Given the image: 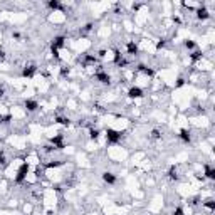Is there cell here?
Wrapping results in <instances>:
<instances>
[{
    "label": "cell",
    "instance_id": "obj_1",
    "mask_svg": "<svg viewBox=\"0 0 215 215\" xmlns=\"http://www.w3.org/2000/svg\"><path fill=\"white\" fill-rule=\"evenodd\" d=\"M106 138H108L109 143H118L121 140V133L113 130V128H108V130H106Z\"/></svg>",
    "mask_w": 215,
    "mask_h": 215
},
{
    "label": "cell",
    "instance_id": "obj_2",
    "mask_svg": "<svg viewBox=\"0 0 215 215\" xmlns=\"http://www.w3.org/2000/svg\"><path fill=\"white\" fill-rule=\"evenodd\" d=\"M27 173H29V165H27V163H24V165L19 168V172H17V177H15V182H17V183L24 182V178L27 177Z\"/></svg>",
    "mask_w": 215,
    "mask_h": 215
},
{
    "label": "cell",
    "instance_id": "obj_3",
    "mask_svg": "<svg viewBox=\"0 0 215 215\" xmlns=\"http://www.w3.org/2000/svg\"><path fill=\"white\" fill-rule=\"evenodd\" d=\"M35 71H37V67L34 66V64H30V66H25V67H24V71H22V76H24V77H32Z\"/></svg>",
    "mask_w": 215,
    "mask_h": 215
},
{
    "label": "cell",
    "instance_id": "obj_4",
    "mask_svg": "<svg viewBox=\"0 0 215 215\" xmlns=\"http://www.w3.org/2000/svg\"><path fill=\"white\" fill-rule=\"evenodd\" d=\"M128 96H130V98H141V96H143L141 88H138V86H133V88H130V91H128Z\"/></svg>",
    "mask_w": 215,
    "mask_h": 215
},
{
    "label": "cell",
    "instance_id": "obj_5",
    "mask_svg": "<svg viewBox=\"0 0 215 215\" xmlns=\"http://www.w3.org/2000/svg\"><path fill=\"white\" fill-rule=\"evenodd\" d=\"M37 108H39V103L34 99H27L25 101V109L27 111H37Z\"/></svg>",
    "mask_w": 215,
    "mask_h": 215
},
{
    "label": "cell",
    "instance_id": "obj_6",
    "mask_svg": "<svg viewBox=\"0 0 215 215\" xmlns=\"http://www.w3.org/2000/svg\"><path fill=\"white\" fill-rule=\"evenodd\" d=\"M197 17H198L200 20H205V19H208L210 17V14H208V10H207L205 7H200L198 10H197Z\"/></svg>",
    "mask_w": 215,
    "mask_h": 215
},
{
    "label": "cell",
    "instance_id": "obj_7",
    "mask_svg": "<svg viewBox=\"0 0 215 215\" xmlns=\"http://www.w3.org/2000/svg\"><path fill=\"white\" fill-rule=\"evenodd\" d=\"M96 79L98 81H101V83H109L111 77H109V74H106V72H96Z\"/></svg>",
    "mask_w": 215,
    "mask_h": 215
},
{
    "label": "cell",
    "instance_id": "obj_8",
    "mask_svg": "<svg viewBox=\"0 0 215 215\" xmlns=\"http://www.w3.org/2000/svg\"><path fill=\"white\" fill-rule=\"evenodd\" d=\"M103 180H104L106 183H109V185H113L116 182V177L113 173H109V172H106V173H103Z\"/></svg>",
    "mask_w": 215,
    "mask_h": 215
},
{
    "label": "cell",
    "instance_id": "obj_9",
    "mask_svg": "<svg viewBox=\"0 0 215 215\" xmlns=\"http://www.w3.org/2000/svg\"><path fill=\"white\" fill-rule=\"evenodd\" d=\"M136 52H138L136 44H135V42H130V44H128V54H131V56H136Z\"/></svg>",
    "mask_w": 215,
    "mask_h": 215
},
{
    "label": "cell",
    "instance_id": "obj_10",
    "mask_svg": "<svg viewBox=\"0 0 215 215\" xmlns=\"http://www.w3.org/2000/svg\"><path fill=\"white\" fill-rule=\"evenodd\" d=\"M180 138H182L185 143H188L190 141V131L188 130H182V131H180Z\"/></svg>",
    "mask_w": 215,
    "mask_h": 215
},
{
    "label": "cell",
    "instance_id": "obj_11",
    "mask_svg": "<svg viewBox=\"0 0 215 215\" xmlns=\"http://www.w3.org/2000/svg\"><path fill=\"white\" fill-rule=\"evenodd\" d=\"M205 175H207V178L214 180V178H215V172H214V168H212V166H207V168H205Z\"/></svg>",
    "mask_w": 215,
    "mask_h": 215
},
{
    "label": "cell",
    "instance_id": "obj_12",
    "mask_svg": "<svg viewBox=\"0 0 215 215\" xmlns=\"http://www.w3.org/2000/svg\"><path fill=\"white\" fill-rule=\"evenodd\" d=\"M47 5L51 7L52 10H57V9H62V7H61V4H59V2H56V0H54V2H49Z\"/></svg>",
    "mask_w": 215,
    "mask_h": 215
},
{
    "label": "cell",
    "instance_id": "obj_13",
    "mask_svg": "<svg viewBox=\"0 0 215 215\" xmlns=\"http://www.w3.org/2000/svg\"><path fill=\"white\" fill-rule=\"evenodd\" d=\"M192 59H193V61L202 59V52H198V51H197V52H192Z\"/></svg>",
    "mask_w": 215,
    "mask_h": 215
},
{
    "label": "cell",
    "instance_id": "obj_14",
    "mask_svg": "<svg viewBox=\"0 0 215 215\" xmlns=\"http://www.w3.org/2000/svg\"><path fill=\"white\" fill-rule=\"evenodd\" d=\"M185 47H187V49H193V47H195V42L187 41V42H185Z\"/></svg>",
    "mask_w": 215,
    "mask_h": 215
},
{
    "label": "cell",
    "instance_id": "obj_15",
    "mask_svg": "<svg viewBox=\"0 0 215 215\" xmlns=\"http://www.w3.org/2000/svg\"><path fill=\"white\" fill-rule=\"evenodd\" d=\"M173 215H183V210H182V207H177L173 212Z\"/></svg>",
    "mask_w": 215,
    "mask_h": 215
},
{
    "label": "cell",
    "instance_id": "obj_16",
    "mask_svg": "<svg viewBox=\"0 0 215 215\" xmlns=\"http://www.w3.org/2000/svg\"><path fill=\"white\" fill-rule=\"evenodd\" d=\"M4 96V86H0V98Z\"/></svg>",
    "mask_w": 215,
    "mask_h": 215
}]
</instances>
